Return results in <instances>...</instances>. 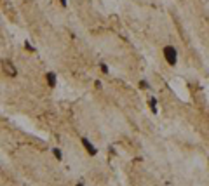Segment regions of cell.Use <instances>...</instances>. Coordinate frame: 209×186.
<instances>
[{"label":"cell","instance_id":"8992f818","mask_svg":"<svg viewBox=\"0 0 209 186\" xmlns=\"http://www.w3.org/2000/svg\"><path fill=\"white\" fill-rule=\"evenodd\" d=\"M52 153H54V157L58 160H63V153H61V150H59V148H52Z\"/></svg>","mask_w":209,"mask_h":186},{"label":"cell","instance_id":"52a82bcc","mask_svg":"<svg viewBox=\"0 0 209 186\" xmlns=\"http://www.w3.org/2000/svg\"><path fill=\"white\" fill-rule=\"evenodd\" d=\"M25 49H26V51H30V52H35V47H32L28 42H25Z\"/></svg>","mask_w":209,"mask_h":186},{"label":"cell","instance_id":"8fae6325","mask_svg":"<svg viewBox=\"0 0 209 186\" xmlns=\"http://www.w3.org/2000/svg\"><path fill=\"white\" fill-rule=\"evenodd\" d=\"M77 186H84V184H77Z\"/></svg>","mask_w":209,"mask_h":186},{"label":"cell","instance_id":"5b68a950","mask_svg":"<svg viewBox=\"0 0 209 186\" xmlns=\"http://www.w3.org/2000/svg\"><path fill=\"white\" fill-rule=\"evenodd\" d=\"M148 106H150V110H152V113H157V97H150L148 99Z\"/></svg>","mask_w":209,"mask_h":186},{"label":"cell","instance_id":"30bf717a","mask_svg":"<svg viewBox=\"0 0 209 186\" xmlns=\"http://www.w3.org/2000/svg\"><path fill=\"white\" fill-rule=\"evenodd\" d=\"M59 4H61L63 7H66V0H59Z\"/></svg>","mask_w":209,"mask_h":186},{"label":"cell","instance_id":"ba28073f","mask_svg":"<svg viewBox=\"0 0 209 186\" xmlns=\"http://www.w3.org/2000/svg\"><path fill=\"white\" fill-rule=\"evenodd\" d=\"M139 87H141V89H148V87H150V85H148V82H146V80H141V82H139Z\"/></svg>","mask_w":209,"mask_h":186},{"label":"cell","instance_id":"277c9868","mask_svg":"<svg viewBox=\"0 0 209 186\" xmlns=\"http://www.w3.org/2000/svg\"><path fill=\"white\" fill-rule=\"evenodd\" d=\"M45 80H47L49 87H56V83H58V78H56L54 71H47V73H45Z\"/></svg>","mask_w":209,"mask_h":186},{"label":"cell","instance_id":"9c48e42d","mask_svg":"<svg viewBox=\"0 0 209 186\" xmlns=\"http://www.w3.org/2000/svg\"><path fill=\"white\" fill-rule=\"evenodd\" d=\"M101 71H103V73H108V71H110V70H108V66H106V64H101Z\"/></svg>","mask_w":209,"mask_h":186},{"label":"cell","instance_id":"3957f363","mask_svg":"<svg viewBox=\"0 0 209 186\" xmlns=\"http://www.w3.org/2000/svg\"><path fill=\"white\" fill-rule=\"evenodd\" d=\"M80 143H82V146L84 148H85V152L89 153L91 157H94V155H98V148L94 145H92V143H91L89 139L87 138H80Z\"/></svg>","mask_w":209,"mask_h":186},{"label":"cell","instance_id":"7a4b0ae2","mask_svg":"<svg viewBox=\"0 0 209 186\" xmlns=\"http://www.w3.org/2000/svg\"><path fill=\"white\" fill-rule=\"evenodd\" d=\"M2 70H4V73L9 75V77H16V75H18L16 66H14L12 61H9V59H4V61H2Z\"/></svg>","mask_w":209,"mask_h":186},{"label":"cell","instance_id":"6da1fadb","mask_svg":"<svg viewBox=\"0 0 209 186\" xmlns=\"http://www.w3.org/2000/svg\"><path fill=\"white\" fill-rule=\"evenodd\" d=\"M162 56H164V59L169 66H176V63H178V51L174 49V45H166V47L162 49Z\"/></svg>","mask_w":209,"mask_h":186}]
</instances>
